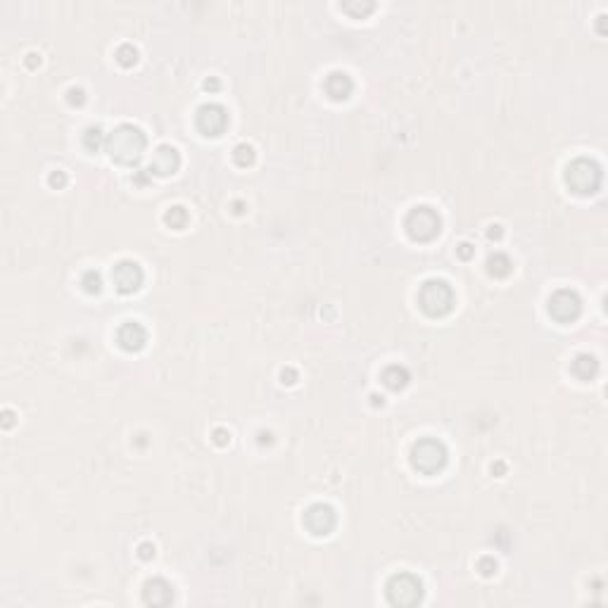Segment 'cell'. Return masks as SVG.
Listing matches in <instances>:
<instances>
[{
	"instance_id": "cell-16",
	"label": "cell",
	"mask_w": 608,
	"mask_h": 608,
	"mask_svg": "<svg viewBox=\"0 0 608 608\" xmlns=\"http://www.w3.org/2000/svg\"><path fill=\"white\" fill-rule=\"evenodd\" d=\"M383 381L390 390H402L404 385L409 383V374L402 369V366H390V369L383 374Z\"/></svg>"
},
{
	"instance_id": "cell-9",
	"label": "cell",
	"mask_w": 608,
	"mask_h": 608,
	"mask_svg": "<svg viewBox=\"0 0 608 608\" xmlns=\"http://www.w3.org/2000/svg\"><path fill=\"white\" fill-rule=\"evenodd\" d=\"M228 126V114L221 105H205L198 112V129L205 136H219Z\"/></svg>"
},
{
	"instance_id": "cell-10",
	"label": "cell",
	"mask_w": 608,
	"mask_h": 608,
	"mask_svg": "<svg viewBox=\"0 0 608 608\" xmlns=\"http://www.w3.org/2000/svg\"><path fill=\"white\" fill-rule=\"evenodd\" d=\"M112 280L119 292H133V290H138L143 283V271L136 261H121V264L114 266Z\"/></svg>"
},
{
	"instance_id": "cell-6",
	"label": "cell",
	"mask_w": 608,
	"mask_h": 608,
	"mask_svg": "<svg viewBox=\"0 0 608 608\" xmlns=\"http://www.w3.org/2000/svg\"><path fill=\"white\" fill-rule=\"evenodd\" d=\"M407 231L414 240H433L440 233V217H437L435 209L430 207H416L414 212L407 217Z\"/></svg>"
},
{
	"instance_id": "cell-13",
	"label": "cell",
	"mask_w": 608,
	"mask_h": 608,
	"mask_svg": "<svg viewBox=\"0 0 608 608\" xmlns=\"http://www.w3.org/2000/svg\"><path fill=\"white\" fill-rule=\"evenodd\" d=\"M174 599V590L167 580H150L145 585V604H153V606H167L172 604Z\"/></svg>"
},
{
	"instance_id": "cell-1",
	"label": "cell",
	"mask_w": 608,
	"mask_h": 608,
	"mask_svg": "<svg viewBox=\"0 0 608 608\" xmlns=\"http://www.w3.org/2000/svg\"><path fill=\"white\" fill-rule=\"evenodd\" d=\"M145 133L138 126H131V124H121L119 129L112 131V136L107 138V150L119 165H136L145 153Z\"/></svg>"
},
{
	"instance_id": "cell-20",
	"label": "cell",
	"mask_w": 608,
	"mask_h": 608,
	"mask_svg": "<svg viewBox=\"0 0 608 608\" xmlns=\"http://www.w3.org/2000/svg\"><path fill=\"white\" fill-rule=\"evenodd\" d=\"M83 143H86L88 150H97L102 143V136H100V129H88L86 131V138H83Z\"/></svg>"
},
{
	"instance_id": "cell-23",
	"label": "cell",
	"mask_w": 608,
	"mask_h": 608,
	"mask_svg": "<svg viewBox=\"0 0 608 608\" xmlns=\"http://www.w3.org/2000/svg\"><path fill=\"white\" fill-rule=\"evenodd\" d=\"M50 183H52V186L60 188V186H64V183H67V176H64L62 172H57V174H52V176H50Z\"/></svg>"
},
{
	"instance_id": "cell-11",
	"label": "cell",
	"mask_w": 608,
	"mask_h": 608,
	"mask_svg": "<svg viewBox=\"0 0 608 608\" xmlns=\"http://www.w3.org/2000/svg\"><path fill=\"white\" fill-rule=\"evenodd\" d=\"M179 165H181L179 153L169 145H162V148L155 150L153 162H150V172L157 174V176H169L179 169Z\"/></svg>"
},
{
	"instance_id": "cell-5",
	"label": "cell",
	"mask_w": 608,
	"mask_h": 608,
	"mask_svg": "<svg viewBox=\"0 0 608 608\" xmlns=\"http://www.w3.org/2000/svg\"><path fill=\"white\" fill-rule=\"evenodd\" d=\"M423 597V585L421 580L409 573L395 575L388 585V599L395 606H414Z\"/></svg>"
},
{
	"instance_id": "cell-4",
	"label": "cell",
	"mask_w": 608,
	"mask_h": 608,
	"mask_svg": "<svg viewBox=\"0 0 608 608\" xmlns=\"http://www.w3.org/2000/svg\"><path fill=\"white\" fill-rule=\"evenodd\" d=\"M566 183L573 188L575 193L587 195L594 193L601 183V169L597 162L590 160H575L566 172Z\"/></svg>"
},
{
	"instance_id": "cell-19",
	"label": "cell",
	"mask_w": 608,
	"mask_h": 608,
	"mask_svg": "<svg viewBox=\"0 0 608 608\" xmlns=\"http://www.w3.org/2000/svg\"><path fill=\"white\" fill-rule=\"evenodd\" d=\"M233 160H235V165H238V167L252 165V162H254V150L250 145H238V148H235V153H233Z\"/></svg>"
},
{
	"instance_id": "cell-18",
	"label": "cell",
	"mask_w": 608,
	"mask_h": 608,
	"mask_svg": "<svg viewBox=\"0 0 608 608\" xmlns=\"http://www.w3.org/2000/svg\"><path fill=\"white\" fill-rule=\"evenodd\" d=\"M186 221H188V212L183 207H174L167 212V224L172 228H183L186 226Z\"/></svg>"
},
{
	"instance_id": "cell-7",
	"label": "cell",
	"mask_w": 608,
	"mask_h": 608,
	"mask_svg": "<svg viewBox=\"0 0 608 608\" xmlns=\"http://www.w3.org/2000/svg\"><path fill=\"white\" fill-rule=\"evenodd\" d=\"M580 309H583V302H580V297L573 290H559L556 295L549 299V314L561 323L575 321L580 316Z\"/></svg>"
},
{
	"instance_id": "cell-22",
	"label": "cell",
	"mask_w": 608,
	"mask_h": 608,
	"mask_svg": "<svg viewBox=\"0 0 608 608\" xmlns=\"http://www.w3.org/2000/svg\"><path fill=\"white\" fill-rule=\"evenodd\" d=\"M83 287H86L88 292H97L100 290V276H97V273H86V276H83Z\"/></svg>"
},
{
	"instance_id": "cell-8",
	"label": "cell",
	"mask_w": 608,
	"mask_h": 608,
	"mask_svg": "<svg viewBox=\"0 0 608 608\" xmlns=\"http://www.w3.org/2000/svg\"><path fill=\"white\" fill-rule=\"evenodd\" d=\"M304 525L311 535L323 537V535H328L333 527H335V511H333L328 504H314L306 508Z\"/></svg>"
},
{
	"instance_id": "cell-2",
	"label": "cell",
	"mask_w": 608,
	"mask_h": 608,
	"mask_svg": "<svg viewBox=\"0 0 608 608\" xmlns=\"http://www.w3.org/2000/svg\"><path fill=\"white\" fill-rule=\"evenodd\" d=\"M421 309L428 316H444V314L452 311L454 306V290L444 280H428L421 287V295H418Z\"/></svg>"
},
{
	"instance_id": "cell-24",
	"label": "cell",
	"mask_w": 608,
	"mask_h": 608,
	"mask_svg": "<svg viewBox=\"0 0 608 608\" xmlns=\"http://www.w3.org/2000/svg\"><path fill=\"white\" fill-rule=\"evenodd\" d=\"M141 556H143V559H150V556H155V547H150V544H143V547H141Z\"/></svg>"
},
{
	"instance_id": "cell-21",
	"label": "cell",
	"mask_w": 608,
	"mask_h": 608,
	"mask_svg": "<svg viewBox=\"0 0 608 608\" xmlns=\"http://www.w3.org/2000/svg\"><path fill=\"white\" fill-rule=\"evenodd\" d=\"M117 55H119V62L124 64V67H129V64L136 62V50L131 48V45H124V48H119Z\"/></svg>"
},
{
	"instance_id": "cell-12",
	"label": "cell",
	"mask_w": 608,
	"mask_h": 608,
	"mask_svg": "<svg viewBox=\"0 0 608 608\" xmlns=\"http://www.w3.org/2000/svg\"><path fill=\"white\" fill-rule=\"evenodd\" d=\"M119 345L124 350H129V352H138V350H143L145 347V342H148V333H145V328H143L141 323H124L121 328H119Z\"/></svg>"
},
{
	"instance_id": "cell-3",
	"label": "cell",
	"mask_w": 608,
	"mask_h": 608,
	"mask_svg": "<svg viewBox=\"0 0 608 608\" xmlns=\"http://www.w3.org/2000/svg\"><path fill=\"white\" fill-rule=\"evenodd\" d=\"M411 463H414L416 470H421V473H437L444 463H447V449H444L442 442L433 440V437H428V440H421L414 444V449H411Z\"/></svg>"
},
{
	"instance_id": "cell-17",
	"label": "cell",
	"mask_w": 608,
	"mask_h": 608,
	"mask_svg": "<svg viewBox=\"0 0 608 608\" xmlns=\"http://www.w3.org/2000/svg\"><path fill=\"white\" fill-rule=\"evenodd\" d=\"M487 266H489V273L499 278L508 276V271H511V261H508L506 254H494V257L487 261Z\"/></svg>"
},
{
	"instance_id": "cell-25",
	"label": "cell",
	"mask_w": 608,
	"mask_h": 608,
	"mask_svg": "<svg viewBox=\"0 0 608 608\" xmlns=\"http://www.w3.org/2000/svg\"><path fill=\"white\" fill-rule=\"evenodd\" d=\"M468 247H470V245H461V257H466V259L470 257V250H468Z\"/></svg>"
},
{
	"instance_id": "cell-15",
	"label": "cell",
	"mask_w": 608,
	"mask_h": 608,
	"mask_svg": "<svg viewBox=\"0 0 608 608\" xmlns=\"http://www.w3.org/2000/svg\"><path fill=\"white\" fill-rule=\"evenodd\" d=\"M573 374L578 378H583V381H587L590 376L597 374V359L590 357V354H580L573 362Z\"/></svg>"
},
{
	"instance_id": "cell-14",
	"label": "cell",
	"mask_w": 608,
	"mask_h": 608,
	"mask_svg": "<svg viewBox=\"0 0 608 608\" xmlns=\"http://www.w3.org/2000/svg\"><path fill=\"white\" fill-rule=\"evenodd\" d=\"M352 78L345 74V71H333V74L326 78V90H328L330 97L335 100H345L352 93Z\"/></svg>"
},
{
	"instance_id": "cell-26",
	"label": "cell",
	"mask_w": 608,
	"mask_h": 608,
	"mask_svg": "<svg viewBox=\"0 0 608 608\" xmlns=\"http://www.w3.org/2000/svg\"><path fill=\"white\" fill-rule=\"evenodd\" d=\"M217 442H221V444L226 442V433H224V430H219V433H217Z\"/></svg>"
}]
</instances>
